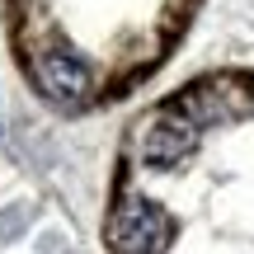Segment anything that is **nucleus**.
<instances>
[{
    "label": "nucleus",
    "mask_w": 254,
    "mask_h": 254,
    "mask_svg": "<svg viewBox=\"0 0 254 254\" xmlns=\"http://www.w3.org/2000/svg\"><path fill=\"white\" fill-rule=\"evenodd\" d=\"M38 80H43L47 94H57V99H80V94L90 90V71H85V62L75 52H43Z\"/></svg>",
    "instance_id": "f03ea898"
},
{
    "label": "nucleus",
    "mask_w": 254,
    "mask_h": 254,
    "mask_svg": "<svg viewBox=\"0 0 254 254\" xmlns=\"http://www.w3.org/2000/svg\"><path fill=\"white\" fill-rule=\"evenodd\" d=\"M193 146V132L184 123H160V127H151V136H146V155H151V160H179L184 151H189Z\"/></svg>",
    "instance_id": "7ed1b4c3"
},
{
    "label": "nucleus",
    "mask_w": 254,
    "mask_h": 254,
    "mask_svg": "<svg viewBox=\"0 0 254 254\" xmlns=\"http://www.w3.org/2000/svg\"><path fill=\"white\" fill-rule=\"evenodd\" d=\"M170 236V217L146 198H127L113 212V250L118 254H155Z\"/></svg>",
    "instance_id": "f257e3e1"
}]
</instances>
